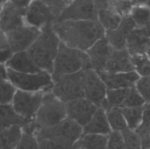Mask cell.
Wrapping results in <instances>:
<instances>
[{
	"instance_id": "1",
	"label": "cell",
	"mask_w": 150,
	"mask_h": 149,
	"mask_svg": "<svg viewBox=\"0 0 150 149\" xmlns=\"http://www.w3.org/2000/svg\"><path fill=\"white\" fill-rule=\"evenodd\" d=\"M52 27L62 42L83 51L104 37L105 33L98 20H62L56 22Z\"/></svg>"
},
{
	"instance_id": "2",
	"label": "cell",
	"mask_w": 150,
	"mask_h": 149,
	"mask_svg": "<svg viewBox=\"0 0 150 149\" xmlns=\"http://www.w3.org/2000/svg\"><path fill=\"white\" fill-rule=\"evenodd\" d=\"M67 118L66 103L51 91L45 92L42 104L32 122L23 127L25 132L36 134L38 131L57 125Z\"/></svg>"
},
{
	"instance_id": "3",
	"label": "cell",
	"mask_w": 150,
	"mask_h": 149,
	"mask_svg": "<svg viewBox=\"0 0 150 149\" xmlns=\"http://www.w3.org/2000/svg\"><path fill=\"white\" fill-rule=\"evenodd\" d=\"M52 26L42 29L40 36L27 51L40 68L51 74L61 43Z\"/></svg>"
},
{
	"instance_id": "4",
	"label": "cell",
	"mask_w": 150,
	"mask_h": 149,
	"mask_svg": "<svg viewBox=\"0 0 150 149\" xmlns=\"http://www.w3.org/2000/svg\"><path fill=\"white\" fill-rule=\"evenodd\" d=\"M92 68L86 51L71 48L61 42L51 74L54 82L64 75Z\"/></svg>"
},
{
	"instance_id": "5",
	"label": "cell",
	"mask_w": 150,
	"mask_h": 149,
	"mask_svg": "<svg viewBox=\"0 0 150 149\" xmlns=\"http://www.w3.org/2000/svg\"><path fill=\"white\" fill-rule=\"evenodd\" d=\"M7 77L18 89L27 91H51L54 83L51 73L43 70L36 73H20L7 68Z\"/></svg>"
},
{
	"instance_id": "6",
	"label": "cell",
	"mask_w": 150,
	"mask_h": 149,
	"mask_svg": "<svg viewBox=\"0 0 150 149\" xmlns=\"http://www.w3.org/2000/svg\"><path fill=\"white\" fill-rule=\"evenodd\" d=\"M83 134V127L67 117L54 127L40 130L35 135L38 140L50 139L75 145Z\"/></svg>"
},
{
	"instance_id": "7",
	"label": "cell",
	"mask_w": 150,
	"mask_h": 149,
	"mask_svg": "<svg viewBox=\"0 0 150 149\" xmlns=\"http://www.w3.org/2000/svg\"><path fill=\"white\" fill-rule=\"evenodd\" d=\"M51 91L65 103L85 97L83 86V71L64 75L54 81Z\"/></svg>"
},
{
	"instance_id": "8",
	"label": "cell",
	"mask_w": 150,
	"mask_h": 149,
	"mask_svg": "<svg viewBox=\"0 0 150 149\" xmlns=\"http://www.w3.org/2000/svg\"><path fill=\"white\" fill-rule=\"evenodd\" d=\"M84 96L98 107L105 109V98L108 89L99 73L92 68L83 71Z\"/></svg>"
},
{
	"instance_id": "9",
	"label": "cell",
	"mask_w": 150,
	"mask_h": 149,
	"mask_svg": "<svg viewBox=\"0 0 150 149\" xmlns=\"http://www.w3.org/2000/svg\"><path fill=\"white\" fill-rule=\"evenodd\" d=\"M45 92L27 91L18 89L12 105L15 110L28 120H32L39 110Z\"/></svg>"
},
{
	"instance_id": "10",
	"label": "cell",
	"mask_w": 150,
	"mask_h": 149,
	"mask_svg": "<svg viewBox=\"0 0 150 149\" xmlns=\"http://www.w3.org/2000/svg\"><path fill=\"white\" fill-rule=\"evenodd\" d=\"M26 23L42 30L48 26H53L58 17L44 0H35L25 13Z\"/></svg>"
},
{
	"instance_id": "11",
	"label": "cell",
	"mask_w": 150,
	"mask_h": 149,
	"mask_svg": "<svg viewBox=\"0 0 150 149\" xmlns=\"http://www.w3.org/2000/svg\"><path fill=\"white\" fill-rule=\"evenodd\" d=\"M42 30L25 24L13 30L4 33L13 53L26 51L35 42Z\"/></svg>"
},
{
	"instance_id": "12",
	"label": "cell",
	"mask_w": 150,
	"mask_h": 149,
	"mask_svg": "<svg viewBox=\"0 0 150 149\" xmlns=\"http://www.w3.org/2000/svg\"><path fill=\"white\" fill-rule=\"evenodd\" d=\"M98 13L95 0H73L63 10L57 21L98 20Z\"/></svg>"
},
{
	"instance_id": "13",
	"label": "cell",
	"mask_w": 150,
	"mask_h": 149,
	"mask_svg": "<svg viewBox=\"0 0 150 149\" xmlns=\"http://www.w3.org/2000/svg\"><path fill=\"white\" fill-rule=\"evenodd\" d=\"M66 106L67 117L83 127L89 122L98 108L86 97L70 101L66 103Z\"/></svg>"
},
{
	"instance_id": "14",
	"label": "cell",
	"mask_w": 150,
	"mask_h": 149,
	"mask_svg": "<svg viewBox=\"0 0 150 149\" xmlns=\"http://www.w3.org/2000/svg\"><path fill=\"white\" fill-rule=\"evenodd\" d=\"M114 49L105 37L97 41L86 51L92 68L98 72L104 71Z\"/></svg>"
},
{
	"instance_id": "15",
	"label": "cell",
	"mask_w": 150,
	"mask_h": 149,
	"mask_svg": "<svg viewBox=\"0 0 150 149\" xmlns=\"http://www.w3.org/2000/svg\"><path fill=\"white\" fill-rule=\"evenodd\" d=\"M25 9L20 8L10 1L1 5L0 27L4 33L26 24L25 20Z\"/></svg>"
},
{
	"instance_id": "16",
	"label": "cell",
	"mask_w": 150,
	"mask_h": 149,
	"mask_svg": "<svg viewBox=\"0 0 150 149\" xmlns=\"http://www.w3.org/2000/svg\"><path fill=\"white\" fill-rule=\"evenodd\" d=\"M136 29V26L130 15L123 17L120 26L113 30L105 31V37L115 49H125L129 34Z\"/></svg>"
},
{
	"instance_id": "17",
	"label": "cell",
	"mask_w": 150,
	"mask_h": 149,
	"mask_svg": "<svg viewBox=\"0 0 150 149\" xmlns=\"http://www.w3.org/2000/svg\"><path fill=\"white\" fill-rule=\"evenodd\" d=\"M105 83L108 89H130L136 86L140 75L136 71L127 72H98Z\"/></svg>"
},
{
	"instance_id": "18",
	"label": "cell",
	"mask_w": 150,
	"mask_h": 149,
	"mask_svg": "<svg viewBox=\"0 0 150 149\" xmlns=\"http://www.w3.org/2000/svg\"><path fill=\"white\" fill-rule=\"evenodd\" d=\"M4 64L10 70L20 73H36L42 71L27 51L15 53Z\"/></svg>"
},
{
	"instance_id": "19",
	"label": "cell",
	"mask_w": 150,
	"mask_h": 149,
	"mask_svg": "<svg viewBox=\"0 0 150 149\" xmlns=\"http://www.w3.org/2000/svg\"><path fill=\"white\" fill-rule=\"evenodd\" d=\"M108 72H127L135 71L132 56L126 49H114L105 70Z\"/></svg>"
},
{
	"instance_id": "20",
	"label": "cell",
	"mask_w": 150,
	"mask_h": 149,
	"mask_svg": "<svg viewBox=\"0 0 150 149\" xmlns=\"http://www.w3.org/2000/svg\"><path fill=\"white\" fill-rule=\"evenodd\" d=\"M83 134H100L108 135L112 131L106 110L102 107H98L95 115L89 122L83 127Z\"/></svg>"
},
{
	"instance_id": "21",
	"label": "cell",
	"mask_w": 150,
	"mask_h": 149,
	"mask_svg": "<svg viewBox=\"0 0 150 149\" xmlns=\"http://www.w3.org/2000/svg\"><path fill=\"white\" fill-rule=\"evenodd\" d=\"M150 47V38L142 29H135L129 34L126 42V49L130 55L146 53Z\"/></svg>"
},
{
	"instance_id": "22",
	"label": "cell",
	"mask_w": 150,
	"mask_h": 149,
	"mask_svg": "<svg viewBox=\"0 0 150 149\" xmlns=\"http://www.w3.org/2000/svg\"><path fill=\"white\" fill-rule=\"evenodd\" d=\"M0 129L7 128L12 126H21L23 128L32 122L19 115L11 105H1Z\"/></svg>"
},
{
	"instance_id": "23",
	"label": "cell",
	"mask_w": 150,
	"mask_h": 149,
	"mask_svg": "<svg viewBox=\"0 0 150 149\" xmlns=\"http://www.w3.org/2000/svg\"><path fill=\"white\" fill-rule=\"evenodd\" d=\"M23 134V127L21 126H12L1 129V149H16Z\"/></svg>"
},
{
	"instance_id": "24",
	"label": "cell",
	"mask_w": 150,
	"mask_h": 149,
	"mask_svg": "<svg viewBox=\"0 0 150 149\" xmlns=\"http://www.w3.org/2000/svg\"><path fill=\"white\" fill-rule=\"evenodd\" d=\"M108 135L83 134L76 143L77 149H107Z\"/></svg>"
},
{
	"instance_id": "25",
	"label": "cell",
	"mask_w": 150,
	"mask_h": 149,
	"mask_svg": "<svg viewBox=\"0 0 150 149\" xmlns=\"http://www.w3.org/2000/svg\"><path fill=\"white\" fill-rule=\"evenodd\" d=\"M123 17L111 7L98 10V20L105 31L113 30L118 27Z\"/></svg>"
},
{
	"instance_id": "26",
	"label": "cell",
	"mask_w": 150,
	"mask_h": 149,
	"mask_svg": "<svg viewBox=\"0 0 150 149\" xmlns=\"http://www.w3.org/2000/svg\"><path fill=\"white\" fill-rule=\"evenodd\" d=\"M106 113L112 131H122L128 128L121 108H108L106 109Z\"/></svg>"
},
{
	"instance_id": "27",
	"label": "cell",
	"mask_w": 150,
	"mask_h": 149,
	"mask_svg": "<svg viewBox=\"0 0 150 149\" xmlns=\"http://www.w3.org/2000/svg\"><path fill=\"white\" fill-rule=\"evenodd\" d=\"M144 108V105L122 108L128 128L136 130L142 124L143 120Z\"/></svg>"
},
{
	"instance_id": "28",
	"label": "cell",
	"mask_w": 150,
	"mask_h": 149,
	"mask_svg": "<svg viewBox=\"0 0 150 149\" xmlns=\"http://www.w3.org/2000/svg\"><path fill=\"white\" fill-rule=\"evenodd\" d=\"M130 89H108L105 98V110L110 108H121Z\"/></svg>"
},
{
	"instance_id": "29",
	"label": "cell",
	"mask_w": 150,
	"mask_h": 149,
	"mask_svg": "<svg viewBox=\"0 0 150 149\" xmlns=\"http://www.w3.org/2000/svg\"><path fill=\"white\" fill-rule=\"evenodd\" d=\"M130 16L136 28L142 29L150 23V7L148 5H135Z\"/></svg>"
},
{
	"instance_id": "30",
	"label": "cell",
	"mask_w": 150,
	"mask_h": 149,
	"mask_svg": "<svg viewBox=\"0 0 150 149\" xmlns=\"http://www.w3.org/2000/svg\"><path fill=\"white\" fill-rule=\"evenodd\" d=\"M134 70L140 77L150 75V58L146 53L132 56Z\"/></svg>"
},
{
	"instance_id": "31",
	"label": "cell",
	"mask_w": 150,
	"mask_h": 149,
	"mask_svg": "<svg viewBox=\"0 0 150 149\" xmlns=\"http://www.w3.org/2000/svg\"><path fill=\"white\" fill-rule=\"evenodd\" d=\"M17 91L9 79H1V105H11Z\"/></svg>"
},
{
	"instance_id": "32",
	"label": "cell",
	"mask_w": 150,
	"mask_h": 149,
	"mask_svg": "<svg viewBox=\"0 0 150 149\" xmlns=\"http://www.w3.org/2000/svg\"><path fill=\"white\" fill-rule=\"evenodd\" d=\"M121 132L124 137L126 149H142V140L136 130L126 128Z\"/></svg>"
},
{
	"instance_id": "33",
	"label": "cell",
	"mask_w": 150,
	"mask_h": 149,
	"mask_svg": "<svg viewBox=\"0 0 150 149\" xmlns=\"http://www.w3.org/2000/svg\"><path fill=\"white\" fill-rule=\"evenodd\" d=\"M136 0H111V7L122 17L130 14L134 6Z\"/></svg>"
},
{
	"instance_id": "34",
	"label": "cell",
	"mask_w": 150,
	"mask_h": 149,
	"mask_svg": "<svg viewBox=\"0 0 150 149\" xmlns=\"http://www.w3.org/2000/svg\"><path fill=\"white\" fill-rule=\"evenodd\" d=\"M146 101L144 99L139 91L136 89V86L130 88L128 95L126 98L125 101L122 105L121 108H131V107L143 106L146 104Z\"/></svg>"
},
{
	"instance_id": "35",
	"label": "cell",
	"mask_w": 150,
	"mask_h": 149,
	"mask_svg": "<svg viewBox=\"0 0 150 149\" xmlns=\"http://www.w3.org/2000/svg\"><path fill=\"white\" fill-rule=\"evenodd\" d=\"M16 149H40L39 140L33 133L23 131V136Z\"/></svg>"
},
{
	"instance_id": "36",
	"label": "cell",
	"mask_w": 150,
	"mask_h": 149,
	"mask_svg": "<svg viewBox=\"0 0 150 149\" xmlns=\"http://www.w3.org/2000/svg\"><path fill=\"white\" fill-rule=\"evenodd\" d=\"M40 149H77L76 145L68 144L50 139L39 140Z\"/></svg>"
},
{
	"instance_id": "37",
	"label": "cell",
	"mask_w": 150,
	"mask_h": 149,
	"mask_svg": "<svg viewBox=\"0 0 150 149\" xmlns=\"http://www.w3.org/2000/svg\"><path fill=\"white\" fill-rule=\"evenodd\" d=\"M107 149H126L124 137L121 131H112L108 134Z\"/></svg>"
},
{
	"instance_id": "38",
	"label": "cell",
	"mask_w": 150,
	"mask_h": 149,
	"mask_svg": "<svg viewBox=\"0 0 150 149\" xmlns=\"http://www.w3.org/2000/svg\"><path fill=\"white\" fill-rule=\"evenodd\" d=\"M0 52H1V64H5L14 54L7 40V36L2 32H1V37H0Z\"/></svg>"
},
{
	"instance_id": "39",
	"label": "cell",
	"mask_w": 150,
	"mask_h": 149,
	"mask_svg": "<svg viewBox=\"0 0 150 149\" xmlns=\"http://www.w3.org/2000/svg\"><path fill=\"white\" fill-rule=\"evenodd\" d=\"M135 86L146 103H150V75L140 77Z\"/></svg>"
},
{
	"instance_id": "40",
	"label": "cell",
	"mask_w": 150,
	"mask_h": 149,
	"mask_svg": "<svg viewBox=\"0 0 150 149\" xmlns=\"http://www.w3.org/2000/svg\"><path fill=\"white\" fill-rule=\"evenodd\" d=\"M44 1L51 7V10L59 18L63 10L67 8L73 2V0H44Z\"/></svg>"
},
{
	"instance_id": "41",
	"label": "cell",
	"mask_w": 150,
	"mask_h": 149,
	"mask_svg": "<svg viewBox=\"0 0 150 149\" xmlns=\"http://www.w3.org/2000/svg\"><path fill=\"white\" fill-rule=\"evenodd\" d=\"M142 125L150 128V103H146L144 105Z\"/></svg>"
},
{
	"instance_id": "42",
	"label": "cell",
	"mask_w": 150,
	"mask_h": 149,
	"mask_svg": "<svg viewBox=\"0 0 150 149\" xmlns=\"http://www.w3.org/2000/svg\"><path fill=\"white\" fill-rule=\"evenodd\" d=\"M35 0H9L10 2L20 8L26 10Z\"/></svg>"
},
{
	"instance_id": "43",
	"label": "cell",
	"mask_w": 150,
	"mask_h": 149,
	"mask_svg": "<svg viewBox=\"0 0 150 149\" xmlns=\"http://www.w3.org/2000/svg\"><path fill=\"white\" fill-rule=\"evenodd\" d=\"M98 10L111 7V0H95Z\"/></svg>"
},
{
	"instance_id": "44",
	"label": "cell",
	"mask_w": 150,
	"mask_h": 149,
	"mask_svg": "<svg viewBox=\"0 0 150 149\" xmlns=\"http://www.w3.org/2000/svg\"><path fill=\"white\" fill-rule=\"evenodd\" d=\"M142 29L144 31V32L146 34V36L150 38V23L148 25H146V26H144V28H142Z\"/></svg>"
},
{
	"instance_id": "45",
	"label": "cell",
	"mask_w": 150,
	"mask_h": 149,
	"mask_svg": "<svg viewBox=\"0 0 150 149\" xmlns=\"http://www.w3.org/2000/svg\"><path fill=\"white\" fill-rule=\"evenodd\" d=\"M148 0H136V5H147Z\"/></svg>"
},
{
	"instance_id": "46",
	"label": "cell",
	"mask_w": 150,
	"mask_h": 149,
	"mask_svg": "<svg viewBox=\"0 0 150 149\" xmlns=\"http://www.w3.org/2000/svg\"><path fill=\"white\" fill-rule=\"evenodd\" d=\"M146 54H147V55L149 56V57L150 58V47L149 48V49H148L147 52H146Z\"/></svg>"
},
{
	"instance_id": "47",
	"label": "cell",
	"mask_w": 150,
	"mask_h": 149,
	"mask_svg": "<svg viewBox=\"0 0 150 149\" xmlns=\"http://www.w3.org/2000/svg\"><path fill=\"white\" fill-rule=\"evenodd\" d=\"M147 5L149 6V7H150V0H148V1H147Z\"/></svg>"
},
{
	"instance_id": "48",
	"label": "cell",
	"mask_w": 150,
	"mask_h": 149,
	"mask_svg": "<svg viewBox=\"0 0 150 149\" xmlns=\"http://www.w3.org/2000/svg\"><path fill=\"white\" fill-rule=\"evenodd\" d=\"M148 149H150V148H148Z\"/></svg>"
}]
</instances>
